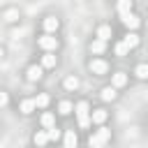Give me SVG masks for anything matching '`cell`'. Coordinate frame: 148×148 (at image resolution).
<instances>
[{"instance_id":"24","label":"cell","mask_w":148,"mask_h":148,"mask_svg":"<svg viewBox=\"0 0 148 148\" xmlns=\"http://www.w3.org/2000/svg\"><path fill=\"white\" fill-rule=\"evenodd\" d=\"M35 102H37V106H46V104H49V95H44V92H42V95H37V97H35Z\"/></svg>"},{"instance_id":"16","label":"cell","mask_w":148,"mask_h":148,"mask_svg":"<svg viewBox=\"0 0 148 148\" xmlns=\"http://www.w3.org/2000/svg\"><path fill=\"white\" fill-rule=\"evenodd\" d=\"M97 37L106 42V39L111 37V28H109V25H99V28H97Z\"/></svg>"},{"instance_id":"18","label":"cell","mask_w":148,"mask_h":148,"mask_svg":"<svg viewBox=\"0 0 148 148\" xmlns=\"http://www.w3.org/2000/svg\"><path fill=\"white\" fill-rule=\"evenodd\" d=\"M65 88H67V90H76V88H79V79H76V76H67V79H65Z\"/></svg>"},{"instance_id":"14","label":"cell","mask_w":148,"mask_h":148,"mask_svg":"<svg viewBox=\"0 0 148 148\" xmlns=\"http://www.w3.org/2000/svg\"><path fill=\"white\" fill-rule=\"evenodd\" d=\"M104 120H106V111H104V109H97V111H92V123L102 125Z\"/></svg>"},{"instance_id":"15","label":"cell","mask_w":148,"mask_h":148,"mask_svg":"<svg viewBox=\"0 0 148 148\" xmlns=\"http://www.w3.org/2000/svg\"><path fill=\"white\" fill-rule=\"evenodd\" d=\"M130 9H132V0H118V12H120V16H123V14H130Z\"/></svg>"},{"instance_id":"9","label":"cell","mask_w":148,"mask_h":148,"mask_svg":"<svg viewBox=\"0 0 148 148\" xmlns=\"http://www.w3.org/2000/svg\"><path fill=\"white\" fill-rule=\"evenodd\" d=\"M35 109H37V102H35V99H23V102H21V111H23V113H32Z\"/></svg>"},{"instance_id":"8","label":"cell","mask_w":148,"mask_h":148,"mask_svg":"<svg viewBox=\"0 0 148 148\" xmlns=\"http://www.w3.org/2000/svg\"><path fill=\"white\" fill-rule=\"evenodd\" d=\"M44 30H46V32H53V30H58V18H53V16H46V18H44Z\"/></svg>"},{"instance_id":"17","label":"cell","mask_w":148,"mask_h":148,"mask_svg":"<svg viewBox=\"0 0 148 148\" xmlns=\"http://www.w3.org/2000/svg\"><path fill=\"white\" fill-rule=\"evenodd\" d=\"M123 42H125V44H127V46H130V49H134V46H136V44H139V37H136V35H134V32H127V35H125V39H123Z\"/></svg>"},{"instance_id":"26","label":"cell","mask_w":148,"mask_h":148,"mask_svg":"<svg viewBox=\"0 0 148 148\" xmlns=\"http://www.w3.org/2000/svg\"><path fill=\"white\" fill-rule=\"evenodd\" d=\"M39 148H42V146H39Z\"/></svg>"},{"instance_id":"12","label":"cell","mask_w":148,"mask_h":148,"mask_svg":"<svg viewBox=\"0 0 148 148\" xmlns=\"http://www.w3.org/2000/svg\"><path fill=\"white\" fill-rule=\"evenodd\" d=\"M104 49H106V44H104V39H99V37L90 44V51H92V53H102Z\"/></svg>"},{"instance_id":"13","label":"cell","mask_w":148,"mask_h":148,"mask_svg":"<svg viewBox=\"0 0 148 148\" xmlns=\"http://www.w3.org/2000/svg\"><path fill=\"white\" fill-rule=\"evenodd\" d=\"M72 109H74V106H72V102H67V99H65V102H60L58 113H60V116H69V113H72Z\"/></svg>"},{"instance_id":"4","label":"cell","mask_w":148,"mask_h":148,"mask_svg":"<svg viewBox=\"0 0 148 148\" xmlns=\"http://www.w3.org/2000/svg\"><path fill=\"white\" fill-rule=\"evenodd\" d=\"M120 18H123L125 28H130V30H136V28H139V23H141V21H139V16H134L132 12H130V14H123Z\"/></svg>"},{"instance_id":"3","label":"cell","mask_w":148,"mask_h":148,"mask_svg":"<svg viewBox=\"0 0 148 148\" xmlns=\"http://www.w3.org/2000/svg\"><path fill=\"white\" fill-rule=\"evenodd\" d=\"M39 46H42L44 51H56V49H58V39L51 37V35H44V37H39Z\"/></svg>"},{"instance_id":"5","label":"cell","mask_w":148,"mask_h":148,"mask_svg":"<svg viewBox=\"0 0 148 148\" xmlns=\"http://www.w3.org/2000/svg\"><path fill=\"white\" fill-rule=\"evenodd\" d=\"M90 72L97 74V76H102V74L109 72V65H106L104 60H92V62H90Z\"/></svg>"},{"instance_id":"6","label":"cell","mask_w":148,"mask_h":148,"mask_svg":"<svg viewBox=\"0 0 148 148\" xmlns=\"http://www.w3.org/2000/svg\"><path fill=\"white\" fill-rule=\"evenodd\" d=\"M76 134H74V130H67L65 132V148H76Z\"/></svg>"},{"instance_id":"7","label":"cell","mask_w":148,"mask_h":148,"mask_svg":"<svg viewBox=\"0 0 148 148\" xmlns=\"http://www.w3.org/2000/svg\"><path fill=\"white\" fill-rule=\"evenodd\" d=\"M39 79H42V67H37V65L28 67V81H39Z\"/></svg>"},{"instance_id":"19","label":"cell","mask_w":148,"mask_h":148,"mask_svg":"<svg viewBox=\"0 0 148 148\" xmlns=\"http://www.w3.org/2000/svg\"><path fill=\"white\" fill-rule=\"evenodd\" d=\"M127 53H130V46L125 42H118L116 44V56H127Z\"/></svg>"},{"instance_id":"23","label":"cell","mask_w":148,"mask_h":148,"mask_svg":"<svg viewBox=\"0 0 148 148\" xmlns=\"http://www.w3.org/2000/svg\"><path fill=\"white\" fill-rule=\"evenodd\" d=\"M53 123H56V120H53V116H51V113H44V116H42V125H44L46 130H49V127H53Z\"/></svg>"},{"instance_id":"22","label":"cell","mask_w":148,"mask_h":148,"mask_svg":"<svg viewBox=\"0 0 148 148\" xmlns=\"http://www.w3.org/2000/svg\"><path fill=\"white\" fill-rule=\"evenodd\" d=\"M134 74H136L139 79H148V65H146V62H141V65L136 67V72H134Z\"/></svg>"},{"instance_id":"1","label":"cell","mask_w":148,"mask_h":148,"mask_svg":"<svg viewBox=\"0 0 148 148\" xmlns=\"http://www.w3.org/2000/svg\"><path fill=\"white\" fill-rule=\"evenodd\" d=\"M74 111H76L79 125H81V127H88V125H90V106H88V102H79Z\"/></svg>"},{"instance_id":"20","label":"cell","mask_w":148,"mask_h":148,"mask_svg":"<svg viewBox=\"0 0 148 148\" xmlns=\"http://www.w3.org/2000/svg\"><path fill=\"white\" fill-rule=\"evenodd\" d=\"M42 65H44V67H56V56H53V53H46V56L42 58Z\"/></svg>"},{"instance_id":"10","label":"cell","mask_w":148,"mask_h":148,"mask_svg":"<svg viewBox=\"0 0 148 148\" xmlns=\"http://www.w3.org/2000/svg\"><path fill=\"white\" fill-rule=\"evenodd\" d=\"M125 83H127V74H125V72H116V74H113V86L120 88V86H125Z\"/></svg>"},{"instance_id":"25","label":"cell","mask_w":148,"mask_h":148,"mask_svg":"<svg viewBox=\"0 0 148 148\" xmlns=\"http://www.w3.org/2000/svg\"><path fill=\"white\" fill-rule=\"evenodd\" d=\"M46 132H49V139H51V141H56V139L60 136V132H58V127H56V125H53V127H49Z\"/></svg>"},{"instance_id":"11","label":"cell","mask_w":148,"mask_h":148,"mask_svg":"<svg viewBox=\"0 0 148 148\" xmlns=\"http://www.w3.org/2000/svg\"><path fill=\"white\" fill-rule=\"evenodd\" d=\"M102 99H106V102H113V99H116V86H109V88H104V90H102Z\"/></svg>"},{"instance_id":"2","label":"cell","mask_w":148,"mask_h":148,"mask_svg":"<svg viewBox=\"0 0 148 148\" xmlns=\"http://www.w3.org/2000/svg\"><path fill=\"white\" fill-rule=\"evenodd\" d=\"M109 139H111V130H97V132L90 136V141H88V143H90L92 148H102Z\"/></svg>"},{"instance_id":"21","label":"cell","mask_w":148,"mask_h":148,"mask_svg":"<svg viewBox=\"0 0 148 148\" xmlns=\"http://www.w3.org/2000/svg\"><path fill=\"white\" fill-rule=\"evenodd\" d=\"M46 141H49V132H37V134H35V143H37V146H44Z\"/></svg>"}]
</instances>
